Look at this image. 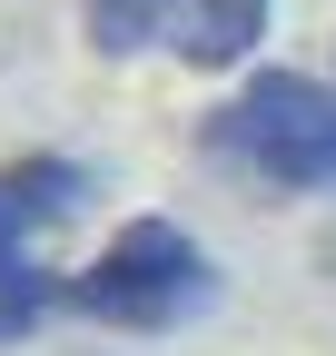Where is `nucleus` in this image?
Wrapping results in <instances>:
<instances>
[{
    "instance_id": "20e7f679",
    "label": "nucleus",
    "mask_w": 336,
    "mask_h": 356,
    "mask_svg": "<svg viewBox=\"0 0 336 356\" xmlns=\"http://www.w3.org/2000/svg\"><path fill=\"white\" fill-rule=\"evenodd\" d=\"M267 10H277V0H178L168 50H178L188 70H237V60L267 40Z\"/></svg>"
},
{
    "instance_id": "39448f33",
    "label": "nucleus",
    "mask_w": 336,
    "mask_h": 356,
    "mask_svg": "<svg viewBox=\"0 0 336 356\" xmlns=\"http://www.w3.org/2000/svg\"><path fill=\"white\" fill-rule=\"evenodd\" d=\"M60 287L69 277H50L30 248H0V346H30L40 327L60 317Z\"/></svg>"
},
{
    "instance_id": "f03ea898",
    "label": "nucleus",
    "mask_w": 336,
    "mask_h": 356,
    "mask_svg": "<svg viewBox=\"0 0 336 356\" xmlns=\"http://www.w3.org/2000/svg\"><path fill=\"white\" fill-rule=\"evenodd\" d=\"M60 307L99 317V327H129V337H168V327H198L218 307V257L178 218H129L90 267H69Z\"/></svg>"
},
{
    "instance_id": "f257e3e1",
    "label": "nucleus",
    "mask_w": 336,
    "mask_h": 356,
    "mask_svg": "<svg viewBox=\"0 0 336 356\" xmlns=\"http://www.w3.org/2000/svg\"><path fill=\"white\" fill-rule=\"evenodd\" d=\"M198 149L277 198H336V89L307 70H258L237 99L208 109Z\"/></svg>"
},
{
    "instance_id": "423d86ee",
    "label": "nucleus",
    "mask_w": 336,
    "mask_h": 356,
    "mask_svg": "<svg viewBox=\"0 0 336 356\" xmlns=\"http://www.w3.org/2000/svg\"><path fill=\"white\" fill-rule=\"evenodd\" d=\"M90 50L99 60H139V50H158L168 30H178V0H90Z\"/></svg>"
},
{
    "instance_id": "7ed1b4c3",
    "label": "nucleus",
    "mask_w": 336,
    "mask_h": 356,
    "mask_svg": "<svg viewBox=\"0 0 336 356\" xmlns=\"http://www.w3.org/2000/svg\"><path fill=\"white\" fill-rule=\"evenodd\" d=\"M90 198H99V178L79 159H50V149L10 159V168H0V248H40L60 218H79Z\"/></svg>"
},
{
    "instance_id": "0eeeda50",
    "label": "nucleus",
    "mask_w": 336,
    "mask_h": 356,
    "mask_svg": "<svg viewBox=\"0 0 336 356\" xmlns=\"http://www.w3.org/2000/svg\"><path fill=\"white\" fill-rule=\"evenodd\" d=\"M317 267H326V277H336V228H326V238H317Z\"/></svg>"
}]
</instances>
